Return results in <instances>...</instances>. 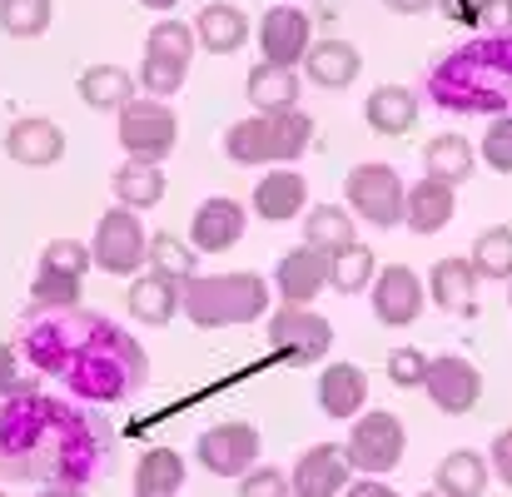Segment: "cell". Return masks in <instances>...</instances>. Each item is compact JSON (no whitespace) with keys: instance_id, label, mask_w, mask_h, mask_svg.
<instances>
[{"instance_id":"cell-33","label":"cell","mask_w":512,"mask_h":497,"mask_svg":"<svg viewBox=\"0 0 512 497\" xmlns=\"http://www.w3.org/2000/svg\"><path fill=\"white\" fill-rule=\"evenodd\" d=\"M184 488V458L174 448H150L135 468V497H179Z\"/></svg>"},{"instance_id":"cell-12","label":"cell","mask_w":512,"mask_h":497,"mask_svg":"<svg viewBox=\"0 0 512 497\" xmlns=\"http://www.w3.org/2000/svg\"><path fill=\"white\" fill-rule=\"evenodd\" d=\"M309 45H314L309 10H299L289 0H274L264 10V20H259V50H264V60L269 65H284V70H299L304 55H309Z\"/></svg>"},{"instance_id":"cell-19","label":"cell","mask_w":512,"mask_h":497,"mask_svg":"<svg viewBox=\"0 0 512 497\" xmlns=\"http://www.w3.org/2000/svg\"><path fill=\"white\" fill-rule=\"evenodd\" d=\"M453 209H458V189H453V184H443V179H433V174H423L418 184H408L403 224H408L413 234H423V239H428V234L448 229Z\"/></svg>"},{"instance_id":"cell-17","label":"cell","mask_w":512,"mask_h":497,"mask_svg":"<svg viewBox=\"0 0 512 497\" xmlns=\"http://www.w3.org/2000/svg\"><path fill=\"white\" fill-rule=\"evenodd\" d=\"M274 294L284 304H314L324 289H329V254L324 249H289L279 264H274Z\"/></svg>"},{"instance_id":"cell-30","label":"cell","mask_w":512,"mask_h":497,"mask_svg":"<svg viewBox=\"0 0 512 497\" xmlns=\"http://www.w3.org/2000/svg\"><path fill=\"white\" fill-rule=\"evenodd\" d=\"M130 314L150 329H165L174 314H179V284L174 279H160V274H135L130 294H125Z\"/></svg>"},{"instance_id":"cell-54","label":"cell","mask_w":512,"mask_h":497,"mask_svg":"<svg viewBox=\"0 0 512 497\" xmlns=\"http://www.w3.org/2000/svg\"><path fill=\"white\" fill-rule=\"evenodd\" d=\"M289 5H299V0H289Z\"/></svg>"},{"instance_id":"cell-32","label":"cell","mask_w":512,"mask_h":497,"mask_svg":"<svg viewBox=\"0 0 512 497\" xmlns=\"http://www.w3.org/2000/svg\"><path fill=\"white\" fill-rule=\"evenodd\" d=\"M353 239H358V224H353L348 209H339V204H314V209H304V244H309V249L334 254V249L353 244Z\"/></svg>"},{"instance_id":"cell-2","label":"cell","mask_w":512,"mask_h":497,"mask_svg":"<svg viewBox=\"0 0 512 497\" xmlns=\"http://www.w3.org/2000/svg\"><path fill=\"white\" fill-rule=\"evenodd\" d=\"M428 95L458 115H512V30L448 50L428 70Z\"/></svg>"},{"instance_id":"cell-24","label":"cell","mask_w":512,"mask_h":497,"mask_svg":"<svg viewBox=\"0 0 512 497\" xmlns=\"http://www.w3.org/2000/svg\"><path fill=\"white\" fill-rule=\"evenodd\" d=\"M299 70H304L319 90H348V85L358 80V70H363V55H358V45H348V40L334 35V40H314Z\"/></svg>"},{"instance_id":"cell-9","label":"cell","mask_w":512,"mask_h":497,"mask_svg":"<svg viewBox=\"0 0 512 497\" xmlns=\"http://www.w3.org/2000/svg\"><path fill=\"white\" fill-rule=\"evenodd\" d=\"M90 259L100 264V274L130 279L150 264V229L140 224L135 209H105L95 234H90Z\"/></svg>"},{"instance_id":"cell-14","label":"cell","mask_w":512,"mask_h":497,"mask_svg":"<svg viewBox=\"0 0 512 497\" xmlns=\"http://www.w3.org/2000/svg\"><path fill=\"white\" fill-rule=\"evenodd\" d=\"M368 299H373V319H378L383 329H408V324H418V314L428 309V289H423V279H418L408 264L378 269V279L368 284Z\"/></svg>"},{"instance_id":"cell-11","label":"cell","mask_w":512,"mask_h":497,"mask_svg":"<svg viewBox=\"0 0 512 497\" xmlns=\"http://www.w3.org/2000/svg\"><path fill=\"white\" fill-rule=\"evenodd\" d=\"M259 448H264V438H259V428L244 423V418L214 423V428H204L199 443H194L204 473H214V478H244V473L259 463Z\"/></svg>"},{"instance_id":"cell-29","label":"cell","mask_w":512,"mask_h":497,"mask_svg":"<svg viewBox=\"0 0 512 497\" xmlns=\"http://www.w3.org/2000/svg\"><path fill=\"white\" fill-rule=\"evenodd\" d=\"M423 169L433 174V179H443V184H468L473 179V169H478V150H473V140H463L458 130H448V135H433L428 140V150H423Z\"/></svg>"},{"instance_id":"cell-52","label":"cell","mask_w":512,"mask_h":497,"mask_svg":"<svg viewBox=\"0 0 512 497\" xmlns=\"http://www.w3.org/2000/svg\"><path fill=\"white\" fill-rule=\"evenodd\" d=\"M413 497H443V493H433V488H428V493H413Z\"/></svg>"},{"instance_id":"cell-45","label":"cell","mask_w":512,"mask_h":497,"mask_svg":"<svg viewBox=\"0 0 512 497\" xmlns=\"http://www.w3.org/2000/svg\"><path fill=\"white\" fill-rule=\"evenodd\" d=\"M20 348L15 343H0V398H10V393H20V388H30L25 383V368H20Z\"/></svg>"},{"instance_id":"cell-7","label":"cell","mask_w":512,"mask_h":497,"mask_svg":"<svg viewBox=\"0 0 512 497\" xmlns=\"http://www.w3.org/2000/svg\"><path fill=\"white\" fill-rule=\"evenodd\" d=\"M403 448H408V433H403L398 413L373 408V413H358L353 418L348 443H343V458H348V468L358 478H388L403 463Z\"/></svg>"},{"instance_id":"cell-25","label":"cell","mask_w":512,"mask_h":497,"mask_svg":"<svg viewBox=\"0 0 512 497\" xmlns=\"http://www.w3.org/2000/svg\"><path fill=\"white\" fill-rule=\"evenodd\" d=\"M80 100L100 115H120L135 95H140V80L125 70V65H85L80 70Z\"/></svg>"},{"instance_id":"cell-5","label":"cell","mask_w":512,"mask_h":497,"mask_svg":"<svg viewBox=\"0 0 512 497\" xmlns=\"http://www.w3.org/2000/svg\"><path fill=\"white\" fill-rule=\"evenodd\" d=\"M314 145V120L304 110H279V115H249V120H234L224 130V155L234 165H299Z\"/></svg>"},{"instance_id":"cell-50","label":"cell","mask_w":512,"mask_h":497,"mask_svg":"<svg viewBox=\"0 0 512 497\" xmlns=\"http://www.w3.org/2000/svg\"><path fill=\"white\" fill-rule=\"evenodd\" d=\"M35 497H85V488H40Z\"/></svg>"},{"instance_id":"cell-3","label":"cell","mask_w":512,"mask_h":497,"mask_svg":"<svg viewBox=\"0 0 512 497\" xmlns=\"http://www.w3.org/2000/svg\"><path fill=\"white\" fill-rule=\"evenodd\" d=\"M145 383H150V358H145L140 338H130L115 319H100V329L85 338V348H80V353L70 358V368H65L70 398L95 403V408L125 403V398H135Z\"/></svg>"},{"instance_id":"cell-6","label":"cell","mask_w":512,"mask_h":497,"mask_svg":"<svg viewBox=\"0 0 512 497\" xmlns=\"http://www.w3.org/2000/svg\"><path fill=\"white\" fill-rule=\"evenodd\" d=\"M115 135L125 145V160H145V165H165L179 145V115L170 100L155 95H135L120 115H115Z\"/></svg>"},{"instance_id":"cell-36","label":"cell","mask_w":512,"mask_h":497,"mask_svg":"<svg viewBox=\"0 0 512 497\" xmlns=\"http://www.w3.org/2000/svg\"><path fill=\"white\" fill-rule=\"evenodd\" d=\"M150 274L174 279V284L194 279L199 274V249L184 244L179 234H150Z\"/></svg>"},{"instance_id":"cell-10","label":"cell","mask_w":512,"mask_h":497,"mask_svg":"<svg viewBox=\"0 0 512 497\" xmlns=\"http://www.w3.org/2000/svg\"><path fill=\"white\" fill-rule=\"evenodd\" d=\"M343 199H348V214L373 224V229H393L403 224V199H408V184L393 165H353L348 169V184H343Z\"/></svg>"},{"instance_id":"cell-16","label":"cell","mask_w":512,"mask_h":497,"mask_svg":"<svg viewBox=\"0 0 512 497\" xmlns=\"http://www.w3.org/2000/svg\"><path fill=\"white\" fill-rule=\"evenodd\" d=\"M289 483H294V497H343V488L353 483V468L339 443H314L299 453Z\"/></svg>"},{"instance_id":"cell-51","label":"cell","mask_w":512,"mask_h":497,"mask_svg":"<svg viewBox=\"0 0 512 497\" xmlns=\"http://www.w3.org/2000/svg\"><path fill=\"white\" fill-rule=\"evenodd\" d=\"M140 5H145V10H174L179 0H140Z\"/></svg>"},{"instance_id":"cell-47","label":"cell","mask_w":512,"mask_h":497,"mask_svg":"<svg viewBox=\"0 0 512 497\" xmlns=\"http://www.w3.org/2000/svg\"><path fill=\"white\" fill-rule=\"evenodd\" d=\"M483 25H488V35L512 30V0H483Z\"/></svg>"},{"instance_id":"cell-49","label":"cell","mask_w":512,"mask_h":497,"mask_svg":"<svg viewBox=\"0 0 512 497\" xmlns=\"http://www.w3.org/2000/svg\"><path fill=\"white\" fill-rule=\"evenodd\" d=\"M393 15H423V10H433L438 0H383Z\"/></svg>"},{"instance_id":"cell-13","label":"cell","mask_w":512,"mask_h":497,"mask_svg":"<svg viewBox=\"0 0 512 497\" xmlns=\"http://www.w3.org/2000/svg\"><path fill=\"white\" fill-rule=\"evenodd\" d=\"M423 393L433 398V408H438V413L463 418V413H473V408H478V398H483V373H478L463 353H438V358H428Z\"/></svg>"},{"instance_id":"cell-55","label":"cell","mask_w":512,"mask_h":497,"mask_svg":"<svg viewBox=\"0 0 512 497\" xmlns=\"http://www.w3.org/2000/svg\"><path fill=\"white\" fill-rule=\"evenodd\" d=\"M0 497H5V493H0Z\"/></svg>"},{"instance_id":"cell-40","label":"cell","mask_w":512,"mask_h":497,"mask_svg":"<svg viewBox=\"0 0 512 497\" xmlns=\"http://www.w3.org/2000/svg\"><path fill=\"white\" fill-rule=\"evenodd\" d=\"M184 75H189V65H174V60H160V55H145L140 60V90L155 95V100L179 95L184 90Z\"/></svg>"},{"instance_id":"cell-34","label":"cell","mask_w":512,"mask_h":497,"mask_svg":"<svg viewBox=\"0 0 512 497\" xmlns=\"http://www.w3.org/2000/svg\"><path fill=\"white\" fill-rule=\"evenodd\" d=\"M373 274H378V259H373V249L358 244V239L329 254V289H334V294H363V289L373 284Z\"/></svg>"},{"instance_id":"cell-42","label":"cell","mask_w":512,"mask_h":497,"mask_svg":"<svg viewBox=\"0 0 512 497\" xmlns=\"http://www.w3.org/2000/svg\"><path fill=\"white\" fill-rule=\"evenodd\" d=\"M478 155H483V165H488V169L512 174V115H493V120H488Z\"/></svg>"},{"instance_id":"cell-23","label":"cell","mask_w":512,"mask_h":497,"mask_svg":"<svg viewBox=\"0 0 512 497\" xmlns=\"http://www.w3.org/2000/svg\"><path fill=\"white\" fill-rule=\"evenodd\" d=\"M194 35H199V50H209V55H234V50H244V40H249V15H244L234 0H209V5L194 15Z\"/></svg>"},{"instance_id":"cell-35","label":"cell","mask_w":512,"mask_h":497,"mask_svg":"<svg viewBox=\"0 0 512 497\" xmlns=\"http://www.w3.org/2000/svg\"><path fill=\"white\" fill-rule=\"evenodd\" d=\"M468 264L478 269V279H498V284H508L512 279V224H493V229H483V234L473 239Z\"/></svg>"},{"instance_id":"cell-28","label":"cell","mask_w":512,"mask_h":497,"mask_svg":"<svg viewBox=\"0 0 512 497\" xmlns=\"http://www.w3.org/2000/svg\"><path fill=\"white\" fill-rule=\"evenodd\" d=\"M488 478H493L488 458H483V453H473V448H458V453H448V458L433 468V493H443V497H483L488 493Z\"/></svg>"},{"instance_id":"cell-48","label":"cell","mask_w":512,"mask_h":497,"mask_svg":"<svg viewBox=\"0 0 512 497\" xmlns=\"http://www.w3.org/2000/svg\"><path fill=\"white\" fill-rule=\"evenodd\" d=\"M343 497H398V488H388L383 478H353L343 488Z\"/></svg>"},{"instance_id":"cell-53","label":"cell","mask_w":512,"mask_h":497,"mask_svg":"<svg viewBox=\"0 0 512 497\" xmlns=\"http://www.w3.org/2000/svg\"><path fill=\"white\" fill-rule=\"evenodd\" d=\"M508 304H512V279H508Z\"/></svg>"},{"instance_id":"cell-1","label":"cell","mask_w":512,"mask_h":497,"mask_svg":"<svg viewBox=\"0 0 512 497\" xmlns=\"http://www.w3.org/2000/svg\"><path fill=\"white\" fill-rule=\"evenodd\" d=\"M115 463V428L95 403L20 388L0 398V478L90 488Z\"/></svg>"},{"instance_id":"cell-39","label":"cell","mask_w":512,"mask_h":497,"mask_svg":"<svg viewBox=\"0 0 512 497\" xmlns=\"http://www.w3.org/2000/svg\"><path fill=\"white\" fill-rule=\"evenodd\" d=\"M75 304H80V279L55 274V269H35L30 309H75Z\"/></svg>"},{"instance_id":"cell-43","label":"cell","mask_w":512,"mask_h":497,"mask_svg":"<svg viewBox=\"0 0 512 497\" xmlns=\"http://www.w3.org/2000/svg\"><path fill=\"white\" fill-rule=\"evenodd\" d=\"M423 373H428V353L423 348H393L388 353V383L393 388H423Z\"/></svg>"},{"instance_id":"cell-37","label":"cell","mask_w":512,"mask_h":497,"mask_svg":"<svg viewBox=\"0 0 512 497\" xmlns=\"http://www.w3.org/2000/svg\"><path fill=\"white\" fill-rule=\"evenodd\" d=\"M194 50H199L194 25H189V20H174V15L155 20L150 35H145V55H160V60H174V65H189Z\"/></svg>"},{"instance_id":"cell-41","label":"cell","mask_w":512,"mask_h":497,"mask_svg":"<svg viewBox=\"0 0 512 497\" xmlns=\"http://www.w3.org/2000/svg\"><path fill=\"white\" fill-rule=\"evenodd\" d=\"M90 264H95L90 244H80V239H50L40 249V269H55V274H70V279H85Z\"/></svg>"},{"instance_id":"cell-46","label":"cell","mask_w":512,"mask_h":497,"mask_svg":"<svg viewBox=\"0 0 512 497\" xmlns=\"http://www.w3.org/2000/svg\"><path fill=\"white\" fill-rule=\"evenodd\" d=\"M488 468L498 473L503 488H512V428H503V433L493 438V448H488Z\"/></svg>"},{"instance_id":"cell-18","label":"cell","mask_w":512,"mask_h":497,"mask_svg":"<svg viewBox=\"0 0 512 497\" xmlns=\"http://www.w3.org/2000/svg\"><path fill=\"white\" fill-rule=\"evenodd\" d=\"M5 155L25 169H50L65 155V130L45 115H25L5 130Z\"/></svg>"},{"instance_id":"cell-22","label":"cell","mask_w":512,"mask_h":497,"mask_svg":"<svg viewBox=\"0 0 512 497\" xmlns=\"http://www.w3.org/2000/svg\"><path fill=\"white\" fill-rule=\"evenodd\" d=\"M423 289L443 314H478V269L468 259H438Z\"/></svg>"},{"instance_id":"cell-26","label":"cell","mask_w":512,"mask_h":497,"mask_svg":"<svg viewBox=\"0 0 512 497\" xmlns=\"http://www.w3.org/2000/svg\"><path fill=\"white\" fill-rule=\"evenodd\" d=\"M249 90V105L259 110V115H279V110H299V70H284V65H269V60H259L254 70H249V80H244Z\"/></svg>"},{"instance_id":"cell-4","label":"cell","mask_w":512,"mask_h":497,"mask_svg":"<svg viewBox=\"0 0 512 497\" xmlns=\"http://www.w3.org/2000/svg\"><path fill=\"white\" fill-rule=\"evenodd\" d=\"M274 304V284L264 274H194L179 284V309L194 329H239L259 324Z\"/></svg>"},{"instance_id":"cell-38","label":"cell","mask_w":512,"mask_h":497,"mask_svg":"<svg viewBox=\"0 0 512 497\" xmlns=\"http://www.w3.org/2000/svg\"><path fill=\"white\" fill-rule=\"evenodd\" d=\"M55 20L50 0H0V30L10 40H40Z\"/></svg>"},{"instance_id":"cell-20","label":"cell","mask_w":512,"mask_h":497,"mask_svg":"<svg viewBox=\"0 0 512 497\" xmlns=\"http://www.w3.org/2000/svg\"><path fill=\"white\" fill-rule=\"evenodd\" d=\"M363 408H368V373L358 363H329L319 373V413L334 423H348Z\"/></svg>"},{"instance_id":"cell-31","label":"cell","mask_w":512,"mask_h":497,"mask_svg":"<svg viewBox=\"0 0 512 497\" xmlns=\"http://www.w3.org/2000/svg\"><path fill=\"white\" fill-rule=\"evenodd\" d=\"M110 189H115L120 209H135V214H140V209H155V204L165 199V169L145 165V160H125V165L115 169Z\"/></svg>"},{"instance_id":"cell-44","label":"cell","mask_w":512,"mask_h":497,"mask_svg":"<svg viewBox=\"0 0 512 497\" xmlns=\"http://www.w3.org/2000/svg\"><path fill=\"white\" fill-rule=\"evenodd\" d=\"M239 497H294V483H289V473H279L269 463H254L239 478Z\"/></svg>"},{"instance_id":"cell-8","label":"cell","mask_w":512,"mask_h":497,"mask_svg":"<svg viewBox=\"0 0 512 497\" xmlns=\"http://www.w3.org/2000/svg\"><path fill=\"white\" fill-rule=\"evenodd\" d=\"M269 348H274V358H284L294 368L324 363L334 348V324L314 304H279L269 314Z\"/></svg>"},{"instance_id":"cell-27","label":"cell","mask_w":512,"mask_h":497,"mask_svg":"<svg viewBox=\"0 0 512 497\" xmlns=\"http://www.w3.org/2000/svg\"><path fill=\"white\" fill-rule=\"evenodd\" d=\"M363 120L368 130L378 135H408L418 125V95L408 85H378L368 100H363Z\"/></svg>"},{"instance_id":"cell-15","label":"cell","mask_w":512,"mask_h":497,"mask_svg":"<svg viewBox=\"0 0 512 497\" xmlns=\"http://www.w3.org/2000/svg\"><path fill=\"white\" fill-rule=\"evenodd\" d=\"M244 229H249V209H244L239 199H229V194H214V199H204V204L194 209L189 244H194L199 254H224V249H234V244L244 239Z\"/></svg>"},{"instance_id":"cell-21","label":"cell","mask_w":512,"mask_h":497,"mask_svg":"<svg viewBox=\"0 0 512 497\" xmlns=\"http://www.w3.org/2000/svg\"><path fill=\"white\" fill-rule=\"evenodd\" d=\"M299 209H309V179L299 169H269L254 184V214L269 224H289L299 219Z\"/></svg>"}]
</instances>
